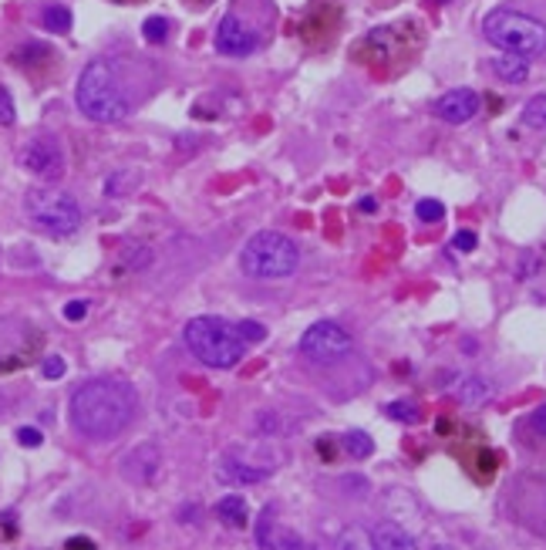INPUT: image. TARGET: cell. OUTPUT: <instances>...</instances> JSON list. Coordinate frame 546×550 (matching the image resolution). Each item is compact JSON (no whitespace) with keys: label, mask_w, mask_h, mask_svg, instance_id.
<instances>
[{"label":"cell","mask_w":546,"mask_h":550,"mask_svg":"<svg viewBox=\"0 0 546 550\" xmlns=\"http://www.w3.org/2000/svg\"><path fill=\"white\" fill-rule=\"evenodd\" d=\"M139 412L135 388L122 378H88L71 392L68 419L78 435L91 443H112L125 433Z\"/></svg>","instance_id":"cell-1"},{"label":"cell","mask_w":546,"mask_h":550,"mask_svg":"<svg viewBox=\"0 0 546 550\" xmlns=\"http://www.w3.org/2000/svg\"><path fill=\"white\" fill-rule=\"evenodd\" d=\"M75 105L81 116L88 122H98V126H112V122H122L128 116L132 102H128L122 78H118L108 58H91L81 68L75 85Z\"/></svg>","instance_id":"cell-2"},{"label":"cell","mask_w":546,"mask_h":550,"mask_svg":"<svg viewBox=\"0 0 546 550\" xmlns=\"http://www.w3.org/2000/svg\"><path fill=\"white\" fill-rule=\"evenodd\" d=\"M182 341L190 348V355L206 368H236L246 359V341L240 338L236 324H229L223 318L203 314V318H192L182 331Z\"/></svg>","instance_id":"cell-3"},{"label":"cell","mask_w":546,"mask_h":550,"mask_svg":"<svg viewBox=\"0 0 546 550\" xmlns=\"http://www.w3.org/2000/svg\"><path fill=\"white\" fill-rule=\"evenodd\" d=\"M301 267V247L287 233L260 230L240 250V270L254 281H283Z\"/></svg>","instance_id":"cell-4"},{"label":"cell","mask_w":546,"mask_h":550,"mask_svg":"<svg viewBox=\"0 0 546 550\" xmlns=\"http://www.w3.org/2000/svg\"><path fill=\"white\" fill-rule=\"evenodd\" d=\"M486 41L499 48V51L520 54V58H540L546 51V24L533 14L513 11V7H499V11L486 14L483 21Z\"/></svg>","instance_id":"cell-5"},{"label":"cell","mask_w":546,"mask_h":550,"mask_svg":"<svg viewBox=\"0 0 546 550\" xmlns=\"http://www.w3.org/2000/svg\"><path fill=\"white\" fill-rule=\"evenodd\" d=\"M24 213L38 230L51 233V237H71L81 230V206L71 192L51 190V186H34L24 196Z\"/></svg>","instance_id":"cell-6"},{"label":"cell","mask_w":546,"mask_h":550,"mask_svg":"<svg viewBox=\"0 0 546 550\" xmlns=\"http://www.w3.org/2000/svg\"><path fill=\"white\" fill-rule=\"evenodd\" d=\"M355 351V338L351 331L338 324V321H314L304 334H301V355L310 365H338Z\"/></svg>","instance_id":"cell-7"},{"label":"cell","mask_w":546,"mask_h":550,"mask_svg":"<svg viewBox=\"0 0 546 550\" xmlns=\"http://www.w3.org/2000/svg\"><path fill=\"white\" fill-rule=\"evenodd\" d=\"M256 44H260V34H256L254 27L240 21L236 14H227L217 27V51L227 54V58H246V54L256 51Z\"/></svg>","instance_id":"cell-8"},{"label":"cell","mask_w":546,"mask_h":550,"mask_svg":"<svg viewBox=\"0 0 546 550\" xmlns=\"http://www.w3.org/2000/svg\"><path fill=\"white\" fill-rule=\"evenodd\" d=\"M24 169L34 172L38 180H58L64 172V155H61V145L51 139V135H41V139L27 142L24 149Z\"/></svg>","instance_id":"cell-9"},{"label":"cell","mask_w":546,"mask_h":550,"mask_svg":"<svg viewBox=\"0 0 546 550\" xmlns=\"http://www.w3.org/2000/svg\"><path fill=\"white\" fill-rule=\"evenodd\" d=\"M432 112L435 118H442L449 126H462V122L479 116V95L472 89H449L442 98L432 102Z\"/></svg>","instance_id":"cell-10"},{"label":"cell","mask_w":546,"mask_h":550,"mask_svg":"<svg viewBox=\"0 0 546 550\" xmlns=\"http://www.w3.org/2000/svg\"><path fill=\"white\" fill-rule=\"evenodd\" d=\"M415 544H419V540L398 524H378L371 530V547L378 550H412Z\"/></svg>","instance_id":"cell-11"},{"label":"cell","mask_w":546,"mask_h":550,"mask_svg":"<svg viewBox=\"0 0 546 550\" xmlns=\"http://www.w3.org/2000/svg\"><path fill=\"white\" fill-rule=\"evenodd\" d=\"M493 71L506 85H523L526 78H530V58H520V54H509V51H503L499 58L493 61Z\"/></svg>","instance_id":"cell-12"},{"label":"cell","mask_w":546,"mask_h":550,"mask_svg":"<svg viewBox=\"0 0 546 550\" xmlns=\"http://www.w3.org/2000/svg\"><path fill=\"white\" fill-rule=\"evenodd\" d=\"M456 396H458L462 406L476 409V406H486V402L493 398V385L486 382V378H479V375H469V378H462V382H458Z\"/></svg>","instance_id":"cell-13"},{"label":"cell","mask_w":546,"mask_h":550,"mask_svg":"<svg viewBox=\"0 0 546 550\" xmlns=\"http://www.w3.org/2000/svg\"><path fill=\"white\" fill-rule=\"evenodd\" d=\"M217 476L223 480V483H260V480L267 476V470H246L243 462L227 460V462H223V466L217 470Z\"/></svg>","instance_id":"cell-14"},{"label":"cell","mask_w":546,"mask_h":550,"mask_svg":"<svg viewBox=\"0 0 546 550\" xmlns=\"http://www.w3.org/2000/svg\"><path fill=\"white\" fill-rule=\"evenodd\" d=\"M341 446L351 460H368L371 452H375V439L368 433H361V429H347L341 435Z\"/></svg>","instance_id":"cell-15"},{"label":"cell","mask_w":546,"mask_h":550,"mask_svg":"<svg viewBox=\"0 0 546 550\" xmlns=\"http://www.w3.org/2000/svg\"><path fill=\"white\" fill-rule=\"evenodd\" d=\"M217 517L227 527H243V524H246V499H243V497H223L217 503Z\"/></svg>","instance_id":"cell-16"},{"label":"cell","mask_w":546,"mask_h":550,"mask_svg":"<svg viewBox=\"0 0 546 550\" xmlns=\"http://www.w3.org/2000/svg\"><path fill=\"white\" fill-rule=\"evenodd\" d=\"M384 412H388V419H394V423H405V425L421 423L419 402H412V398H394V402H388Z\"/></svg>","instance_id":"cell-17"},{"label":"cell","mask_w":546,"mask_h":550,"mask_svg":"<svg viewBox=\"0 0 546 550\" xmlns=\"http://www.w3.org/2000/svg\"><path fill=\"white\" fill-rule=\"evenodd\" d=\"M41 24L54 31V34H64V31H71V11L61 7V4H48L44 11H41Z\"/></svg>","instance_id":"cell-18"},{"label":"cell","mask_w":546,"mask_h":550,"mask_svg":"<svg viewBox=\"0 0 546 550\" xmlns=\"http://www.w3.org/2000/svg\"><path fill=\"white\" fill-rule=\"evenodd\" d=\"M523 126L546 128V95H533L530 102L523 105Z\"/></svg>","instance_id":"cell-19"},{"label":"cell","mask_w":546,"mask_h":550,"mask_svg":"<svg viewBox=\"0 0 546 550\" xmlns=\"http://www.w3.org/2000/svg\"><path fill=\"white\" fill-rule=\"evenodd\" d=\"M415 217H419L421 223H439V219L445 217L442 200H419V203H415Z\"/></svg>","instance_id":"cell-20"},{"label":"cell","mask_w":546,"mask_h":550,"mask_svg":"<svg viewBox=\"0 0 546 550\" xmlns=\"http://www.w3.org/2000/svg\"><path fill=\"white\" fill-rule=\"evenodd\" d=\"M142 38L153 41V44H162L169 38V21L165 17H149L145 24H142Z\"/></svg>","instance_id":"cell-21"},{"label":"cell","mask_w":546,"mask_h":550,"mask_svg":"<svg viewBox=\"0 0 546 550\" xmlns=\"http://www.w3.org/2000/svg\"><path fill=\"white\" fill-rule=\"evenodd\" d=\"M236 331L246 345H254V341H264L267 338V328L260 324V321H236Z\"/></svg>","instance_id":"cell-22"},{"label":"cell","mask_w":546,"mask_h":550,"mask_svg":"<svg viewBox=\"0 0 546 550\" xmlns=\"http://www.w3.org/2000/svg\"><path fill=\"white\" fill-rule=\"evenodd\" d=\"M14 118H17V108H14L11 91L0 85V126H14Z\"/></svg>","instance_id":"cell-23"},{"label":"cell","mask_w":546,"mask_h":550,"mask_svg":"<svg viewBox=\"0 0 546 550\" xmlns=\"http://www.w3.org/2000/svg\"><path fill=\"white\" fill-rule=\"evenodd\" d=\"M476 244H479V237H476L472 230H458L456 237H452V247H456L458 254H472Z\"/></svg>","instance_id":"cell-24"},{"label":"cell","mask_w":546,"mask_h":550,"mask_svg":"<svg viewBox=\"0 0 546 550\" xmlns=\"http://www.w3.org/2000/svg\"><path fill=\"white\" fill-rule=\"evenodd\" d=\"M64 368H68V365H64V359L51 355V359H44V365H41V375H44V378H51V382H58V378L64 375Z\"/></svg>","instance_id":"cell-25"},{"label":"cell","mask_w":546,"mask_h":550,"mask_svg":"<svg viewBox=\"0 0 546 550\" xmlns=\"http://www.w3.org/2000/svg\"><path fill=\"white\" fill-rule=\"evenodd\" d=\"M17 443H21V446H41V443H44V433L34 429V425H21V429H17Z\"/></svg>","instance_id":"cell-26"},{"label":"cell","mask_w":546,"mask_h":550,"mask_svg":"<svg viewBox=\"0 0 546 550\" xmlns=\"http://www.w3.org/2000/svg\"><path fill=\"white\" fill-rule=\"evenodd\" d=\"M88 314V304L85 301H71V304H64V318L68 321H81Z\"/></svg>","instance_id":"cell-27"},{"label":"cell","mask_w":546,"mask_h":550,"mask_svg":"<svg viewBox=\"0 0 546 550\" xmlns=\"http://www.w3.org/2000/svg\"><path fill=\"white\" fill-rule=\"evenodd\" d=\"M530 425L536 429V435H543L546 439V406H540V409L530 415Z\"/></svg>","instance_id":"cell-28"},{"label":"cell","mask_w":546,"mask_h":550,"mask_svg":"<svg viewBox=\"0 0 546 550\" xmlns=\"http://www.w3.org/2000/svg\"><path fill=\"white\" fill-rule=\"evenodd\" d=\"M357 210H361V213H375V210H378V200H375V196H361V200H357Z\"/></svg>","instance_id":"cell-29"},{"label":"cell","mask_w":546,"mask_h":550,"mask_svg":"<svg viewBox=\"0 0 546 550\" xmlns=\"http://www.w3.org/2000/svg\"><path fill=\"white\" fill-rule=\"evenodd\" d=\"M68 547H91V540H85V537H75V540H68Z\"/></svg>","instance_id":"cell-30"},{"label":"cell","mask_w":546,"mask_h":550,"mask_svg":"<svg viewBox=\"0 0 546 550\" xmlns=\"http://www.w3.org/2000/svg\"><path fill=\"white\" fill-rule=\"evenodd\" d=\"M439 4H449V0H439Z\"/></svg>","instance_id":"cell-31"}]
</instances>
